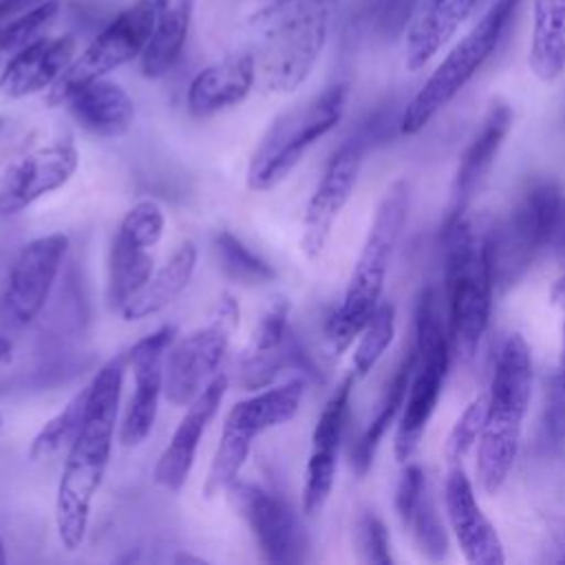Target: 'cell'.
<instances>
[{"label":"cell","mask_w":565,"mask_h":565,"mask_svg":"<svg viewBox=\"0 0 565 565\" xmlns=\"http://www.w3.org/2000/svg\"><path fill=\"white\" fill-rule=\"evenodd\" d=\"M126 353L110 358L88 382L82 428L64 459L55 494V527L66 550H77L88 532L90 505L110 463Z\"/></svg>","instance_id":"6da1fadb"},{"label":"cell","mask_w":565,"mask_h":565,"mask_svg":"<svg viewBox=\"0 0 565 565\" xmlns=\"http://www.w3.org/2000/svg\"><path fill=\"white\" fill-rule=\"evenodd\" d=\"M344 0H271L252 15L260 42L256 79L269 93L296 90L313 71Z\"/></svg>","instance_id":"7a4b0ae2"},{"label":"cell","mask_w":565,"mask_h":565,"mask_svg":"<svg viewBox=\"0 0 565 565\" xmlns=\"http://www.w3.org/2000/svg\"><path fill=\"white\" fill-rule=\"evenodd\" d=\"M444 282L448 338L461 360H472L490 322L492 258L490 227L466 214L444 227Z\"/></svg>","instance_id":"3957f363"},{"label":"cell","mask_w":565,"mask_h":565,"mask_svg":"<svg viewBox=\"0 0 565 565\" xmlns=\"http://www.w3.org/2000/svg\"><path fill=\"white\" fill-rule=\"evenodd\" d=\"M532 377L530 347L521 333H512L499 351L486 393V419L477 450V477L486 494H497L514 466L530 408Z\"/></svg>","instance_id":"277c9868"},{"label":"cell","mask_w":565,"mask_h":565,"mask_svg":"<svg viewBox=\"0 0 565 565\" xmlns=\"http://www.w3.org/2000/svg\"><path fill=\"white\" fill-rule=\"evenodd\" d=\"M408 214V185L404 179L395 181L375 207L366 238L362 243L355 267L349 276L342 302L327 320V338L335 353L349 349L360 335L371 313L380 305L384 280L402 227Z\"/></svg>","instance_id":"5b68a950"},{"label":"cell","mask_w":565,"mask_h":565,"mask_svg":"<svg viewBox=\"0 0 565 565\" xmlns=\"http://www.w3.org/2000/svg\"><path fill=\"white\" fill-rule=\"evenodd\" d=\"M523 0H494L481 20L448 51L399 117L402 135H417L444 110L505 40Z\"/></svg>","instance_id":"8992f818"},{"label":"cell","mask_w":565,"mask_h":565,"mask_svg":"<svg viewBox=\"0 0 565 565\" xmlns=\"http://www.w3.org/2000/svg\"><path fill=\"white\" fill-rule=\"evenodd\" d=\"M344 104L347 84H331L313 99L280 113L249 157L247 188L252 192H267L280 185L302 161L305 152L338 126Z\"/></svg>","instance_id":"52a82bcc"},{"label":"cell","mask_w":565,"mask_h":565,"mask_svg":"<svg viewBox=\"0 0 565 565\" xmlns=\"http://www.w3.org/2000/svg\"><path fill=\"white\" fill-rule=\"evenodd\" d=\"M415 369L404 397L402 417L395 433V459H413L422 435L439 402L450 364V338L441 322L439 296L433 287L419 294L415 311Z\"/></svg>","instance_id":"ba28073f"},{"label":"cell","mask_w":565,"mask_h":565,"mask_svg":"<svg viewBox=\"0 0 565 565\" xmlns=\"http://www.w3.org/2000/svg\"><path fill=\"white\" fill-rule=\"evenodd\" d=\"M305 386V377H291L278 386L256 391L227 411L221 439L203 481V494L207 499L225 492L230 483L238 479L256 437L296 417Z\"/></svg>","instance_id":"9c48e42d"},{"label":"cell","mask_w":565,"mask_h":565,"mask_svg":"<svg viewBox=\"0 0 565 565\" xmlns=\"http://www.w3.org/2000/svg\"><path fill=\"white\" fill-rule=\"evenodd\" d=\"M561 199L554 181H539L521 194L499 225L490 227L494 287L508 291L516 285L550 245Z\"/></svg>","instance_id":"30bf717a"},{"label":"cell","mask_w":565,"mask_h":565,"mask_svg":"<svg viewBox=\"0 0 565 565\" xmlns=\"http://www.w3.org/2000/svg\"><path fill=\"white\" fill-rule=\"evenodd\" d=\"M238 324V300L225 291L212 305L205 324L174 338L163 360V397L172 406H188L212 382Z\"/></svg>","instance_id":"8fae6325"},{"label":"cell","mask_w":565,"mask_h":565,"mask_svg":"<svg viewBox=\"0 0 565 565\" xmlns=\"http://www.w3.org/2000/svg\"><path fill=\"white\" fill-rule=\"evenodd\" d=\"M154 26V0H137L113 18L95 40L75 57L60 79L51 86L46 102L62 106L71 90L77 86L106 77L119 66L139 57L150 40Z\"/></svg>","instance_id":"7c38bea8"},{"label":"cell","mask_w":565,"mask_h":565,"mask_svg":"<svg viewBox=\"0 0 565 565\" xmlns=\"http://www.w3.org/2000/svg\"><path fill=\"white\" fill-rule=\"evenodd\" d=\"M66 252L68 236L62 232L38 236L20 247L0 291L2 324L26 327L38 318L49 300Z\"/></svg>","instance_id":"4fadbf2b"},{"label":"cell","mask_w":565,"mask_h":565,"mask_svg":"<svg viewBox=\"0 0 565 565\" xmlns=\"http://www.w3.org/2000/svg\"><path fill=\"white\" fill-rule=\"evenodd\" d=\"M79 168L71 141H55L15 157L0 174V216H11L60 190Z\"/></svg>","instance_id":"5bb4252c"},{"label":"cell","mask_w":565,"mask_h":565,"mask_svg":"<svg viewBox=\"0 0 565 565\" xmlns=\"http://www.w3.org/2000/svg\"><path fill=\"white\" fill-rule=\"evenodd\" d=\"M362 166L360 139H349L329 159L313 194L307 201L302 225H300V249L313 260L318 258L333 232V225L349 203Z\"/></svg>","instance_id":"9a60e30c"},{"label":"cell","mask_w":565,"mask_h":565,"mask_svg":"<svg viewBox=\"0 0 565 565\" xmlns=\"http://www.w3.org/2000/svg\"><path fill=\"white\" fill-rule=\"evenodd\" d=\"M174 338H177V329L172 324H163L157 331L137 340L126 351V360H128V366L132 369V380H135V393L128 402V408L119 428V441L126 448L139 446L154 426V419L159 413V399L163 395V360Z\"/></svg>","instance_id":"2e32d148"},{"label":"cell","mask_w":565,"mask_h":565,"mask_svg":"<svg viewBox=\"0 0 565 565\" xmlns=\"http://www.w3.org/2000/svg\"><path fill=\"white\" fill-rule=\"evenodd\" d=\"M225 494L236 514L247 523L267 563H289L298 558V523L291 508L278 494L241 479L230 483Z\"/></svg>","instance_id":"e0dca14e"},{"label":"cell","mask_w":565,"mask_h":565,"mask_svg":"<svg viewBox=\"0 0 565 565\" xmlns=\"http://www.w3.org/2000/svg\"><path fill=\"white\" fill-rule=\"evenodd\" d=\"M353 382H355V375L349 373L331 393V397L322 406L320 417L316 422V428L311 435V452H309V459L305 466V479H302L305 514H318L333 490L338 452H340V444L347 426Z\"/></svg>","instance_id":"ac0fdd59"},{"label":"cell","mask_w":565,"mask_h":565,"mask_svg":"<svg viewBox=\"0 0 565 565\" xmlns=\"http://www.w3.org/2000/svg\"><path fill=\"white\" fill-rule=\"evenodd\" d=\"M227 384H230L227 375L216 373L212 377V382L188 404L168 446L163 448V452L159 455V459L154 463V470H152L154 483H159L161 488H166L170 492H179L185 486V481L194 468L199 441H201L207 424L218 413L221 402L227 391Z\"/></svg>","instance_id":"d6986e66"},{"label":"cell","mask_w":565,"mask_h":565,"mask_svg":"<svg viewBox=\"0 0 565 565\" xmlns=\"http://www.w3.org/2000/svg\"><path fill=\"white\" fill-rule=\"evenodd\" d=\"M444 505L455 539L472 565H503V543L483 514L475 488L459 463H455L444 483Z\"/></svg>","instance_id":"ffe728a7"},{"label":"cell","mask_w":565,"mask_h":565,"mask_svg":"<svg viewBox=\"0 0 565 565\" xmlns=\"http://www.w3.org/2000/svg\"><path fill=\"white\" fill-rule=\"evenodd\" d=\"M510 126H512L510 104H505L503 99L492 102L481 119L479 130L475 132V137L470 139V143L466 146V150L459 159V166H457V172H455L452 185H450V201H448L444 227L452 225L455 221H459L466 214L479 185L490 174L497 152H499Z\"/></svg>","instance_id":"44dd1931"},{"label":"cell","mask_w":565,"mask_h":565,"mask_svg":"<svg viewBox=\"0 0 565 565\" xmlns=\"http://www.w3.org/2000/svg\"><path fill=\"white\" fill-rule=\"evenodd\" d=\"M75 40L71 35L38 38L15 51L0 73V99H22L51 88L73 62Z\"/></svg>","instance_id":"7402d4cb"},{"label":"cell","mask_w":565,"mask_h":565,"mask_svg":"<svg viewBox=\"0 0 565 565\" xmlns=\"http://www.w3.org/2000/svg\"><path fill=\"white\" fill-rule=\"evenodd\" d=\"M479 0H419L404 44V64L411 73L424 68L472 15Z\"/></svg>","instance_id":"603a6c76"},{"label":"cell","mask_w":565,"mask_h":565,"mask_svg":"<svg viewBox=\"0 0 565 565\" xmlns=\"http://www.w3.org/2000/svg\"><path fill=\"white\" fill-rule=\"evenodd\" d=\"M256 82L252 53H234L199 71L188 86V110L194 117H212L241 104Z\"/></svg>","instance_id":"cb8c5ba5"},{"label":"cell","mask_w":565,"mask_h":565,"mask_svg":"<svg viewBox=\"0 0 565 565\" xmlns=\"http://www.w3.org/2000/svg\"><path fill=\"white\" fill-rule=\"evenodd\" d=\"M64 106L73 119L95 137H121L135 119V104L130 95L106 77L90 79L68 93Z\"/></svg>","instance_id":"d4e9b609"},{"label":"cell","mask_w":565,"mask_h":565,"mask_svg":"<svg viewBox=\"0 0 565 565\" xmlns=\"http://www.w3.org/2000/svg\"><path fill=\"white\" fill-rule=\"evenodd\" d=\"M196 245L183 241L172 256L148 278V282L119 309L126 322L150 318L163 311L192 280L196 269Z\"/></svg>","instance_id":"484cf974"},{"label":"cell","mask_w":565,"mask_h":565,"mask_svg":"<svg viewBox=\"0 0 565 565\" xmlns=\"http://www.w3.org/2000/svg\"><path fill=\"white\" fill-rule=\"evenodd\" d=\"M194 0H154V26L141 53V73L148 79L166 75L181 57Z\"/></svg>","instance_id":"4316f807"},{"label":"cell","mask_w":565,"mask_h":565,"mask_svg":"<svg viewBox=\"0 0 565 565\" xmlns=\"http://www.w3.org/2000/svg\"><path fill=\"white\" fill-rule=\"evenodd\" d=\"M527 64L541 82L565 71V0H532V40Z\"/></svg>","instance_id":"83f0119b"},{"label":"cell","mask_w":565,"mask_h":565,"mask_svg":"<svg viewBox=\"0 0 565 565\" xmlns=\"http://www.w3.org/2000/svg\"><path fill=\"white\" fill-rule=\"evenodd\" d=\"M415 369V347H411L402 362L397 364V369L393 371L391 380L384 386V393L380 397L377 411L373 415V419L369 422V426L364 428V433L360 435V439L355 441L353 450H351V468L358 477H364L375 459L377 446L384 439L388 426L395 422L399 408L404 406V397L411 384V375Z\"/></svg>","instance_id":"f1b7e54d"},{"label":"cell","mask_w":565,"mask_h":565,"mask_svg":"<svg viewBox=\"0 0 565 565\" xmlns=\"http://www.w3.org/2000/svg\"><path fill=\"white\" fill-rule=\"evenodd\" d=\"M152 271H154L152 249L115 236L110 247V260H108L110 305L121 309L148 282Z\"/></svg>","instance_id":"f546056e"},{"label":"cell","mask_w":565,"mask_h":565,"mask_svg":"<svg viewBox=\"0 0 565 565\" xmlns=\"http://www.w3.org/2000/svg\"><path fill=\"white\" fill-rule=\"evenodd\" d=\"M86 397H88V384L84 388H79L62 406V411H57L35 433V437L31 439V446H29V457L33 461L55 457L57 452H62L64 448H68L73 444V439L77 437V433L82 428V419H84V411H86Z\"/></svg>","instance_id":"4dcf8cb0"},{"label":"cell","mask_w":565,"mask_h":565,"mask_svg":"<svg viewBox=\"0 0 565 565\" xmlns=\"http://www.w3.org/2000/svg\"><path fill=\"white\" fill-rule=\"evenodd\" d=\"M214 254L223 274L241 285H265L276 278V269L252 252L241 238L232 232L221 230L214 234Z\"/></svg>","instance_id":"1f68e13d"},{"label":"cell","mask_w":565,"mask_h":565,"mask_svg":"<svg viewBox=\"0 0 565 565\" xmlns=\"http://www.w3.org/2000/svg\"><path fill=\"white\" fill-rule=\"evenodd\" d=\"M419 0H358L351 20L382 40H393L406 31Z\"/></svg>","instance_id":"d6a6232c"},{"label":"cell","mask_w":565,"mask_h":565,"mask_svg":"<svg viewBox=\"0 0 565 565\" xmlns=\"http://www.w3.org/2000/svg\"><path fill=\"white\" fill-rule=\"evenodd\" d=\"M395 335V307L391 302H380L371 313L369 322L360 331L358 347L351 360V373L355 380L369 375V371L384 355Z\"/></svg>","instance_id":"836d02e7"},{"label":"cell","mask_w":565,"mask_h":565,"mask_svg":"<svg viewBox=\"0 0 565 565\" xmlns=\"http://www.w3.org/2000/svg\"><path fill=\"white\" fill-rule=\"evenodd\" d=\"M57 13H60V2L44 0L42 4L0 24V55L15 53L26 44L35 42L38 38H42V33L57 18Z\"/></svg>","instance_id":"e575fe53"},{"label":"cell","mask_w":565,"mask_h":565,"mask_svg":"<svg viewBox=\"0 0 565 565\" xmlns=\"http://www.w3.org/2000/svg\"><path fill=\"white\" fill-rule=\"evenodd\" d=\"M163 230H166V216L161 205L152 199H141L124 214L115 236L128 243L154 249L163 236Z\"/></svg>","instance_id":"d590c367"},{"label":"cell","mask_w":565,"mask_h":565,"mask_svg":"<svg viewBox=\"0 0 565 565\" xmlns=\"http://www.w3.org/2000/svg\"><path fill=\"white\" fill-rule=\"evenodd\" d=\"M406 527L413 530L415 541L419 545V550L430 558V561H441L446 556L448 550V541H446V532L444 525L439 521L437 508L433 503V499L428 497V488H424L411 521L406 523Z\"/></svg>","instance_id":"8d00e7d4"},{"label":"cell","mask_w":565,"mask_h":565,"mask_svg":"<svg viewBox=\"0 0 565 565\" xmlns=\"http://www.w3.org/2000/svg\"><path fill=\"white\" fill-rule=\"evenodd\" d=\"M486 404H488V397L477 395L463 408L459 419L455 422V426L446 439V448H444V455L450 463H459L472 450V446L479 441L483 419H486Z\"/></svg>","instance_id":"74e56055"},{"label":"cell","mask_w":565,"mask_h":565,"mask_svg":"<svg viewBox=\"0 0 565 565\" xmlns=\"http://www.w3.org/2000/svg\"><path fill=\"white\" fill-rule=\"evenodd\" d=\"M289 302L282 296H278L260 316L245 353L276 351L289 340Z\"/></svg>","instance_id":"f35d334b"},{"label":"cell","mask_w":565,"mask_h":565,"mask_svg":"<svg viewBox=\"0 0 565 565\" xmlns=\"http://www.w3.org/2000/svg\"><path fill=\"white\" fill-rule=\"evenodd\" d=\"M358 550L360 558L364 563H375V565H391V552H388V532L382 519L373 512H364L358 519Z\"/></svg>","instance_id":"ab89813d"},{"label":"cell","mask_w":565,"mask_h":565,"mask_svg":"<svg viewBox=\"0 0 565 565\" xmlns=\"http://www.w3.org/2000/svg\"><path fill=\"white\" fill-rule=\"evenodd\" d=\"M424 488H426L424 470L417 463L406 461L404 470L399 475V481H397V490H395V510L404 525L411 521L413 510H415Z\"/></svg>","instance_id":"60d3db41"},{"label":"cell","mask_w":565,"mask_h":565,"mask_svg":"<svg viewBox=\"0 0 565 565\" xmlns=\"http://www.w3.org/2000/svg\"><path fill=\"white\" fill-rule=\"evenodd\" d=\"M44 0H0V24L18 18L20 13L42 4Z\"/></svg>","instance_id":"b9f144b4"},{"label":"cell","mask_w":565,"mask_h":565,"mask_svg":"<svg viewBox=\"0 0 565 565\" xmlns=\"http://www.w3.org/2000/svg\"><path fill=\"white\" fill-rule=\"evenodd\" d=\"M550 245L565 256V196L558 203V212H556V223H554V232H552V241Z\"/></svg>","instance_id":"7bdbcfd3"},{"label":"cell","mask_w":565,"mask_h":565,"mask_svg":"<svg viewBox=\"0 0 565 565\" xmlns=\"http://www.w3.org/2000/svg\"><path fill=\"white\" fill-rule=\"evenodd\" d=\"M550 388L565 397V322H563V338H561V355H558V369L554 377L550 380Z\"/></svg>","instance_id":"ee69618b"},{"label":"cell","mask_w":565,"mask_h":565,"mask_svg":"<svg viewBox=\"0 0 565 565\" xmlns=\"http://www.w3.org/2000/svg\"><path fill=\"white\" fill-rule=\"evenodd\" d=\"M13 360V344L11 340L0 331V364H7Z\"/></svg>","instance_id":"f6af8a7d"},{"label":"cell","mask_w":565,"mask_h":565,"mask_svg":"<svg viewBox=\"0 0 565 565\" xmlns=\"http://www.w3.org/2000/svg\"><path fill=\"white\" fill-rule=\"evenodd\" d=\"M552 300L565 305V274L556 280V285H554V289H552Z\"/></svg>","instance_id":"bcb514c9"},{"label":"cell","mask_w":565,"mask_h":565,"mask_svg":"<svg viewBox=\"0 0 565 565\" xmlns=\"http://www.w3.org/2000/svg\"><path fill=\"white\" fill-rule=\"evenodd\" d=\"M174 563H196V565H203L205 561L199 558V556H190V554H179L174 556Z\"/></svg>","instance_id":"7dc6e473"},{"label":"cell","mask_w":565,"mask_h":565,"mask_svg":"<svg viewBox=\"0 0 565 565\" xmlns=\"http://www.w3.org/2000/svg\"><path fill=\"white\" fill-rule=\"evenodd\" d=\"M7 563V552H4V543H2V536H0V565Z\"/></svg>","instance_id":"c3c4849f"},{"label":"cell","mask_w":565,"mask_h":565,"mask_svg":"<svg viewBox=\"0 0 565 565\" xmlns=\"http://www.w3.org/2000/svg\"><path fill=\"white\" fill-rule=\"evenodd\" d=\"M0 426H2V415H0Z\"/></svg>","instance_id":"681fc988"},{"label":"cell","mask_w":565,"mask_h":565,"mask_svg":"<svg viewBox=\"0 0 565 565\" xmlns=\"http://www.w3.org/2000/svg\"><path fill=\"white\" fill-rule=\"evenodd\" d=\"M0 126H2V117H0Z\"/></svg>","instance_id":"f907efd6"},{"label":"cell","mask_w":565,"mask_h":565,"mask_svg":"<svg viewBox=\"0 0 565 565\" xmlns=\"http://www.w3.org/2000/svg\"><path fill=\"white\" fill-rule=\"evenodd\" d=\"M561 561H565V556H563V558H561Z\"/></svg>","instance_id":"816d5d0a"}]
</instances>
